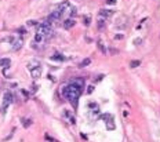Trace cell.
<instances>
[{"mask_svg":"<svg viewBox=\"0 0 160 142\" xmlns=\"http://www.w3.org/2000/svg\"><path fill=\"white\" fill-rule=\"evenodd\" d=\"M83 88H84V80L83 79H73L69 84H65L62 87V95L65 99H68L71 102L73 108L77 106L79 98L83 93Z\"/></svg>","mask_w":160,"mask_h":142,"instance_id":"cell-1","label":"cell"},{"mask_svg":"<svg viewBox=\"0 0 160 142\" xmlns=\"http://www.w3.org/2000/svg\"><path fill=\"white\" fill-rule=\"evenodd\" d=\"M36 35L43 36L46 40L51 39L52 36H54V29H52L51 24H50L49 21L39 24V25H37V29H36Z\"/></svg>","mask_w":160,"mask_h":142,"instance_id":"cell-2","label":"cell"},{"mask_svg":"<svg viewBox=\"0 0 160 142\" xmlns=\"http://www.w3.org/2000/svg\"><path fill=\"white\" fill-rule=\"evenodd\" d=\"M13 102H14V95L10 93V91H7V93L4 94V97H3V105H2V108H0V113L4 115L6 110H7V108L10 106Z\"/></svg>","mask_w":160,"mask_h":142,"instance_id":"cell-3","label":"cell"},{"mask_svg":"<svg viewBox=\"0 0 160 142\" xmlns=\"http://www.w3.org/2000/svg\"><path fill=\"white\" fill-rule=\"evenodd\" d=\"M101 119L106 123V128H108V130H115V127H116V126H115L113 116H112L111 113H105V115H102Z\"/></svg>","mask_w":160,"mask_h":142,"instance_id":"cell-4","label":"cell"},{"mask_svg":"<svg viewBox=\"0 0 160 142\" xmlns=\"http://www.w3.org/2000/svg\"><path fill=\"white\" fill-rule=\"evenodd\" d=\"M10 44H11V49H13V51H18V50L22 47L24 42H22V39H15V37H10Z\"/></svg>","mask_w":160,"mask_h":142,"instance_id":"cell-5","label":"cell"},{"mask_svg":"<svg viewBox=\"0 0 160 142\" xmlns=\"http://www.w3.org/2000/svg\"><path fill=\"white\" fill-rule=\"evenodd\" d=\"M113 15V10H106V8H102V10H99L98 13V18L99 20H108V18H111V17Z\"/></svg>","mask_w":160,"mask_h":142,"instance_id":"cell-6","label":"cell"},{"mask_svg":"<svg viewBox=\"0 0 160 142\" xmlns=\"http://www.w3.org/2000/svg\"><path fill=\"white\" fill-rule=\"evenodd\" d=\"M127 25H128L127 17H120V18L118 20V22H116V28H118V29H121V30L126 29V28H127Z\"/></svg>","mask_w":160,"mask_h":142,"instance_id":"cell-7","label":"cell"},{"mask_svg":"<svg viewBox=\"0 0 160 142\" xmlns=\"http://www.w3.org/2000/svg\"><path fill=\"white\" fill-rule=\"evenodd\" d=\"M93 109L88 110V117H91V119H97V117H99V109L97 108V105L95 103H91Z\"/></svg>","mask_w":160,"mask_h":142,"instance_id":"cell-8","label":"cell"},{"mask_svg":"<svg viewBox=\"0 0 160 142\" xmlns=\"http://www.w3.org/2000/svg\"><path fill=\"white\" fill-rule=\"evenodd\" d=\"M30 76H32V79H39L42 76V66L30 69Z\"/></svg>","mask_w":160,"mask_h":142,"instance_id":"cell-9","label":"cell"},{"mask_svg":"<svg viewBox=\"0 0 160 142\" xmlns=\"http://www.w3.org/2000/svg\"><path fill=\"white\" fill-rule=\"evenodd\" d=\"M75 24H76V21L73 20V18H68V20H65V21H64L62 26H64L65 29H71L72 26H75Z\"/></svg>","mask_w":160,"mask_h":142,"instance_id":"cell-10","label":"cell"},{"mask_svg":"<svg viewBox=\"0 0 160 142\" xmlns=\"http://www.w3.org/2000/svg\"><path fill=\"white\" fill-rule=\"evenodd\" d=\"M11 59L10 58H0V68H10Z\"/></svg>","mask_w":160,"mask_h":142,"instance_id":"cell-11","label":"cell"},{"mask_svg":"<svg viewBox=\"0 0 160 142\" xmlns=\"http://www.w3.org/2000/svg\"><path fill=\"white\" fill-rule=\"evenodd\" d=\"M37 66H40V62L37 61V59H33V61H29V62H28V68H29V69L37 68Z\"/></svg>","mask_w":160,"mask_h":142,"instance_id":"cell-12","label":"cell"},{"mask_svg":"<svg viewBox=\"0 0 160 142\" xmlns=\"http://www.w3.org/2000/svg\"><path fill=\"white\" fill-rule=\"evenodd\" d=\"M21 123H22V126L25 127V128H28V127L32 126L33 120H32V119H22V120H21Z\"/></svg>","mask_w":160,"mask_h":142,"instance_id":"cell-13","label":"cell"},{"mask_svg":"<svg viewBox=\"0 0 160 142\" xmlns=\"http://www.w3.org/2000/svg\"><path fill=\"white\" fill-rule=\"evenodd\" d=\"M51 59H52V61H65V57H64V55H61V54H55V55H52V57H51Z\"/></svg>","mask_w":160,"mask_h":142,"instance_id":"cell-14","label":"cell"},{"mask_svg":"<svg viewBox=\"0 0 160 142\" xmlns=\"http://www.w3.org/2000/svg\"><path fill=\"white\" fill-rule=\"evenodd\" d=\"M90 64H91V59H90V58H86L84 61L80 62V65H79V66H80V68H84V66H87V65H90Z\"/></svg>","mask_w":160,"mask_h":142,"instance_id":"cell-15","label":"cell"},{"mask_svg":"<svg viewBox=\"0 0 160 142\" xmlns=\"http://www.w3.org/2000/svg\"><path fill=\"white\" fill-rule=\"evenodd\" d=\"M64 116H65V117H69V120H71V123H72V124L75 123V117H73L72 115L68 112V110H66V112H64Z\"/></svg>","mask_w":160,"mask_h":142,"instance_id":"cell-16","label":"cell"},{"mask_svg":"<svg viewBox=\"0 0 160 142\" xmlns=\"http://www.w3.org/2000/svg\"><path fill=\"white\" fill-rule=\"evenodd\" d=\"M98 20H99V18H98ZM98 28H99V29H104V28H105V20H99L98 21Z\"/></svg>","mask_w":160,"mask_h":142,"instance_id":"cell-17","label":"cell"},{"mask_svg":"<svg viewBox=\"0 0 160 142\" xmlns=\"http://www.w3.org/2000/svg\"><path fill=\"white\" fill-rule=\"evenodd\" d=\"M140 64H141L140 61H131L130 66H131V68H137V66H138V65H140Z\"/></svg>","mask_w":160,"mask_h":142,"instance_id":"cell-18","label":"cell"},{"mask_svg":"<svg viewBox=\"0 0 160 142\" xmlns=\"http://www.w3.org/2000/svg\"><path fill=\"white\" fill-rule=\"evenodd\" d=\"M83 20H84V25H90V22H91V18H90V17H84Z\"/></svg>","mask_w":160,"mask_h":142,"instance_id":"cell-19","label":"cell"},{"mask_svg":"<svg viewBox=\"0 0 160 142\" xmlns=\"http://www.w3.org/2000/svg\"><path fill=\"white\" fill-rule=\"evenodd\" d=\"M98 47L102 50V52H104V54H105V52H106V50H105V47H104V46H102V43H98Z\"/></svg>","mask_w":160,"mask_h":142,"instance_id":"cell-20","label":"cell"},{"mask_svg":"<svg viewBox=\"0 0 160 142\" xmlns=\"http://www.w3.org/2000/svg\"><path fill=\"white\" fill-rule=\"evenodd\" d=\"M28 25H39V24H37L36 21H29V22H28Z\"/></svg>","mask_w":160,"mask_h":142,"instance_id":"cell-21","label":"cell"},{"mask_svg":"<svg viewBox=\"0 0 160 142\" xmlns=\"http://www.w3.org/2000/svg\"><path fill=\"white\" fill-rule=\"evenodd\" d=\"M17 32H18V33H22V35H25V29H18V30H17Z\"/></svg>","mask_w":160,"mask_h":142,"instance_id":"cell-22","label":"cell"},{"mask_svg":"<svg viewBox=\"0 0 160 142\" xmlns=\"http://www.w3.org/2000/svg\"><path fill=\"white\" fill-rule=\"evenodd\" d=\"M106 3H108V4H115V3H116V0H108Z\"/></svg>","mask_w":160,"mask_h":142,"instance_id":"cell-23","label":"cell"},{"mask_svg":"<svg viewBox=\"0 0 160 142\" xmlns=\"http://www.w3.org/2000/svg\"><path fill=\"white\" fill-rule=\"evenodd\" d=\"M93 90H94V88H93V87H90V88L87 90V93H88V94H91V93H93Z\"/></svg>","mask_w":160,"mask_h":142,"instance_id":"cell-24","label":"cell"}]
</instances>
